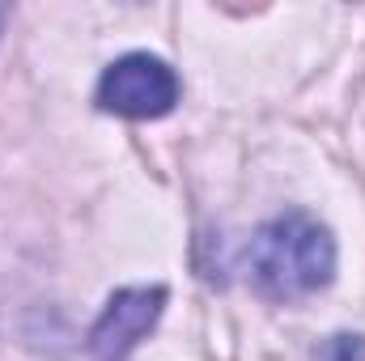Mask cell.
I'll use <instances>...</instances> for the list:
<instances>
[{
  "label": "cell",
  "mask_w": 365,
  "mask_h": 361,
  "mask_svg": "<svg viewBox=\"0 0 365 361\" xmlns=\"http://www.w3.org/2000/svg\"><path fill=\"white\" fill-rule=\"evenodd\" d=\"M0 21H4V9H0Z\"/></svg>",
  "instance_id": "5b68a950"
},
{
  "label": "cell",
  "mask_w": 365,
  "mask_h": 361,
  "mask_svg": "<svg viewBox=\"0 0 365 361\" xmlns=\"http://www.w3.org/2000/svg\"><path fill=\"white\" fill-rule=\"evenodd\" d=\"M179 102V77L166 60L149 56V51H132L123 60H115L102 81H98V106L106 115H123V119H162L170 115Z\"/></svg>",
  "instance_id": "7a4b0ae2"
},
{
  "label": "cell",
  "mask_w": 365,
  "mask_h": 361,
  "mask_svg": "<svg viewBox=\"0 0 365 361\" xmlns=\"http://www.w3.org/2000/svg\"><path fill=\"white\" fill-rule=\"evenodd\" d=\"M162 306H166L162 285L119 289L90 332V361H123L136 349V340H145L153 332V323L162 319Z\"/></svg>",
  "instance_id": "3957f363"
},
{
  "label": "cell",
  "mask_w": 365,
  "mask_h": 361,
  "mask_svg": "<svg viewBox=\"0 0 365 361\" xmlns=\"http://www.w3.org/2000/svg\"><path fill=\"white\" fill-rule=\"evenodd\" d=\"M247 264H251L259 293H268L276 302H297L331 285L336 238L310 213H284L251 238Z\"/></svg>",
  "instance_id": "6da1fadb"
},
{
  "label": "cell",
  "mask_w": 365,
  "mask_h": 361,
  "mask_svg": "<svg viewBox=\"0 0 365 361\" xmlns=\"http://www.w3.org/2000/svg\"><path fill=\"white\" fill-rule=\"evenodd\" d=\"M314 361H365V340L340 332V336H331L314 349Z\"/></svg>",
  "instance_id": "277c9868"
}]
</instances>
